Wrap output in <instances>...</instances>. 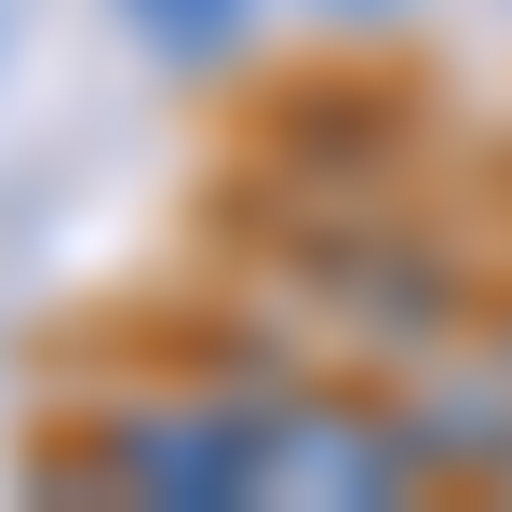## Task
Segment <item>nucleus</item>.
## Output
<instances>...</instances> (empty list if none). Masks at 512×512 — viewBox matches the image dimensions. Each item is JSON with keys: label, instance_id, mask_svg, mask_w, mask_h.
<instances>
[{"label": "nucleus", "instance_id": "nucleus-3", "mask_svg": "<svg viewBox=\"0 0 512 512\" xmlns=\"http://www.w3.org/2000/svg\"><path fill=\"white\" fill-rule=\"evenodd\" d=\"M122 14L149 27L162 54H216V41H230V27H243V0H122Z\"/></svg>", "mask_w": 512, "mask_h": 512}, {"label": "nucleus", "instance_id": "nucleus-2", "mask_svg": "<svg viewBox=\"0 0 512 512\" xmlns=\"http://www.w3.org/2000/svg\"><path fill=\"white\" fill-rule=\"evenodd\" d=\"M243 418L256 405H135L95 445V486L162 512H243Z\"/></svg>", "mask_w": 512, "mask_h": 512}, {"label": "nucleus", "instance_id": "nucleus-1", "mask_svg": "<svg viewBox=\"0 0 512 512\" xmlns=\"http://www.w3.org/2000/svg\"><path fill=\"white\" fill-rule=\"evenodd\" d=\"M391 486H405V432H378L364 405H256V418H243V499L378 512Z\"/></svg>", "mask_w": 512, "mask_h": 512}]
</instances>
